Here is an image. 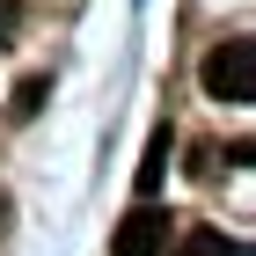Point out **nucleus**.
<instances>
[{"label": "nucleus", "instance_id": "obj_5", "mask_svg": "<svg viewBox=\"0 0 256 256\" xmlns=\"http://www.w3.org/2000/svg\"><path fill=\"white\" fill-rule=\"evenodd\" d=\"M44 96H52V80H44V74H30V80H22V88H15V102H8V110H15V118L30 124V118H37V110H44Z\"/></svg>", "mask_w": 256, "mask_h": 256}, {"label": "nucleus", "instance_id": "obj_3", "mask_svg": "<svg viewBox=\"0 0 256 256\" xmlns=\"http://www.w3.org/2000/svg\"><path fill=\"white\" fill-rule=\"evenodd\" d=\"M161 168H168V124H154V139H146V161H139V205H154Z\"/></svg>", "mask_w": 256, "mask_h": 256}, {"label": "nucleus", "instance_id": "obj_2", "mask_svg": "<svg viewBox=\"0 0 256 256\" xmlns=\"http://www.w3.org/2000/svg\"><path fill=\"white\" fill-rule=\"evenodd\" d=\"M110 256H168V212L161 205H132L110 234Z\"/></svg>", "mask_w": 256, "mask_h": 256}, {"label": "nucleus", "instance_id": "obj_4", "mask_svg": "<svg viewBox=\"0 0 256 256\" xmlns=\"http://www.w3.org/2000/svg\"><path fill=\"white\" fill-rule=\"evenodd\" d=\"M176 256H242V249L220 234V227H190V234L176 242Z\"/></svg>", "mask_w": 256, "mask_h": 256}, {"label": "nucleus", "instance_id": "obj_1", "mask_svg": "<svg viewBox=\"0 0 256 256\" xmlns=\"http://www.w3.org/2000/svg\"><path fill=\"white\" fill-rule=\"evenodd\" d=\"M198 80H205V96H212V102H249V96H256V44H249V37L212 44L205 66H198Z\"/></svg>", "mask_w": 256, "mask_h": 256}, {"label": "nucleus", "instance_id": "obj_7", "mask_svg": "<svg viewBox=\"0 0 256 256\" xmlns=\"http://www.w3.org/2000/svg\"><path fill=\"white\" fill-rule=\"evenodd\" d=\"M0 227H8V198H0Z\"/></svg>", "mask_w": 256, "mask_h": 256}, {"label": "nucleus", "instance_id": "obj_6", "mask_svg": "<svg viewBox=\"0 0 256 256\" xmlns=\"http://www.w3.org/2000/svg\"><path fill=\"white\" fill-rule=\"evenodd\" d=\"M15 22H22V8H15V0H0V37H8Z\"/></svg>", "mask_w": 256, "mask_h": 256}]
</instances>
